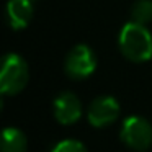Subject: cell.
<instances>
[{"label":"cell","instance_id":"5","mask_svg":"<svg viewBox=\"0 0 152 152\" xmlns=\"http://www.w3.org/2000/svg\"><path fill=\"white\" fill-rule=\"evenodd\" d=\"M119 103L110 95L96 96L87 110V118L88 123L95 128H105L110 126L118 119L119 116Z\"/></svg>","mask_w":152,"mask_h":152},{"label":"cell","instance_id":"1","mask_svg":"<svg viewBox=\"0 0 152 152\" xmlns=\"http://www.w3.org/2000/svg\"><path fill=\"white\" fill-rule=\"evenodd\" d=\"M118 46L121 54L131 62H147L152 59V34L145 25L129 21L119 31Z\"/></svg>","mask_w":152,"mask_h":152},{"label":"cell","instance_id":"6","mask_svg":"<svg viewBox=\"0 0 152 152\" xmlns=\"http://www.w3.org/2000/svg\"><path fill=\"white\" fill-rule=\"evenodd\" d=\"M53 111L54 118L61 124H74L80 119L82 116V103L79 96L72 92H62L56 96L53 103Z\"/></svg>","mask_w":152,"mask_h":152},{"label":"cell","instance_id":"2","mask_svg":"<svg viewBox=\"0 0 152 152\" xmlns=\"http://www.w3.org/2000/svg\"><path fill=\"white\" fill-rule=\"evenodd\" d=\"M30 79L28 64L20 54L10 53L2 61L0 70V90L4 95H17L26 87Z\"/></svg>","mask_w":152,"mask_h":152},{"label":"cell","instance_id":"10","mask_svg":"<svg viewBox=\"0 0 152 152\" xmlns=\"http://www.w3.org/2000/svg\"><path fill=\"white\" fill-rule=\"evenodd\" d=\"M51 152H88L87 147L77 139H64V141H59Z\"/></svg>","mask_w":152,"mask_h":152},{"label":"cell","instance_id":"9","mask_svg":"<svg viewBox=\"0 0 152 152\" xmlns=\"http://www.w3.org/2000/svg\"><path fill=\"white\" fill-rule=\"evenodd\" d=\"M131 21L147 25L152 21V0H136L131 7Z\"/></svg>","mask_w":152,"mask_h":152},{"label":"cell","instance_id":"3","mask_svg":"<svg viewBox=\"0 0 152 152\" xmlns=\"http://www.w3.org/2000/svg\"><path fill=\"white\" fill-rule=\"evenodd\" d=\"M119 137L132 151H145L152 145V124L142 116H129L123 121Z\"/></svg>","mask_w":152,"mask_h":152},{"label":"cell","instance_id":"4","mask_svg":"<svg viewBox=\"0 0 152 152\" xmlns=\"http://www.w3.org/2000/svg\"><path fill=\"white\" fill-rule=\"evenodd\" d=\"M66 74L70 79L82 80L90 77L96 69V56L95 51L87 44H77L69 51L64 62Z\"/></svg>","mask_w":152,"mask_h":152},{"label":"cell","instance_id":"7","mask_svg":"<svg viewBox=\"0 0 152 152\" xmlns=\"http://www.w3.org/2000/svg\"><path fill=\"white\" fill-rule=\"evenodd\" d=\"M34 15L31 0H8L7 4V21L13 30H23L30 25Z\"/></svg>","mask_w":152,"mask_h":152},{"label":"cell","instance_id":"8","mask_svg":"<svg viewBox=\"0 0 152 152\" xmlns=\"http://www.w3.org/2000/svg\"><path fill=\"white\" fill-rule=\"evenodd\" d=\"M0 149H2V152H26L28 139L21 129L5 128L4 132H2Z\"/></svg>","mask_w":152,"mask_h":152}]
</instances>
